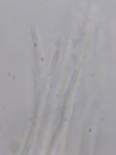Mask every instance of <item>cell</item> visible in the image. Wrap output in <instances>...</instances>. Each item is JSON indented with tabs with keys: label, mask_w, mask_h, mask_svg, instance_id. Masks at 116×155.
<instances>
[{
	"label": "cell",
	"mask_w": 116,
	"mask_h": 155,
	"mask_svg": "<svg viewBox=\"0 0 116 155\" xmlns=\"http://www.w3.org/2000/svg\"><path fill=\"white\" fill-rule=\"evenodd\" d=\"M59 51H56L55 52V55H54V58L53 59V61L52 64L51 69H53L54 68V67L56 66V64H57V61H58V58H59Z\"/></svg>",
	"instance_id": "obj_1"
}]
</instances>
